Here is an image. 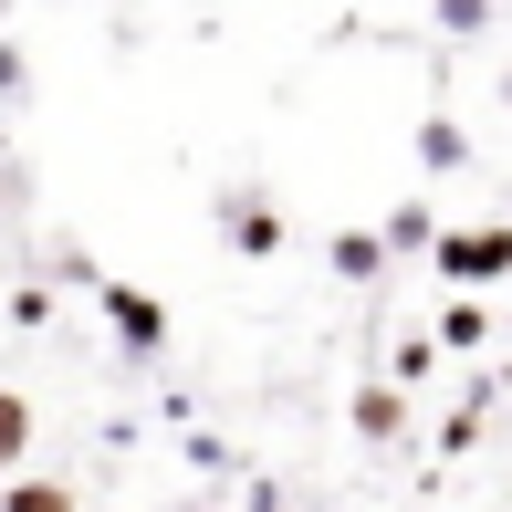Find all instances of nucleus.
I'll use <instances>...</instances> for the list:
<instances>
[{
	"label": "nucleus",
	"instance_id": "20e7f679",
	"mask_svg": "<svg viewBox=\"0 0 512 512\" xmlns=\"http://www.w3.org/2000/svg\"><path fill=\"white\" fill-rule=\"evenodd\" d=\"M21 450H32V398H21V387H0V481L21 471Z\"/></svg>",
	"mask_w": 512,
	"mask_h": 512
},
{
	"label": "nucleus",
	"instance_id": "9b49d317",
	"mask_svg": "<svg viewBox=\"0 0 512 512\" xmlns=\"http://www.w3.org/2000/svg\"><path fill=\"white\" fill-rule=\"evenodd\" d=\"M481 335H492V324H481V304H450V314H439V345H481Z\"/></svg>",
	"mask_w": 512,
	"mask_h": 512
},
{
	"label": "nucleus",
	"instance_id": "39448f33",
	"mask_svg": "<svg viewBox=\"0 0 512 512\" xmlns=\"http://www.w3.org/2000/svg\"><path fill=\"white\" fill-rule=\"evenodd\" d=\"M324 262H335L345 283H366V272L387 262V241H377V230H335V241H324Z\"/></svg>",
	"mask_w": 512,
	"mask_h": 512
},
{
	"label": "nucleus",
	"instance_id": "9d476101",
	"mask_svg": "<svg viewBox=\"0 0 512 512\" xmlns=\"http://www.w3.org/2000/svg\"><path fill=\"white\" fill-rule=\"evenodd\" d=\"M387 241H398V251H429V241H439V230H429V209H418V199H408V209H398V220H387Z\"/></svg>",
	"mask_w": 512,
	"mask_h": 512
},
{
	"label": "nucleus",
	"instance_id": "7ed1b4c3",
	"mask_svg": "<svg viewBox=\"0 0 512 512\" xmlns=\"http://www.w3.org/2000/svg\"><path fill=\"white\" fill-rule=\"evenodd\" d=\"M105 324L126 335V356H157V345H168V314H157V293H136V283H105Z\"/></svg>",
	"mask_w": 512,
	"mask_h": 512
},
{
	"label": "nucleus",
	"instance_id": "1a4fd4ad",
	"mask_svg": "<svg viewBox=\"0 0 512 512\" xmlns=\"http://www.w3.org/2000/svg\"><path fill=\"white\" fill-rule=\"evenodd\" d=\"M439 32H450V42H481V32H492V0H439Z\"/></svg>",
	"mask_w": 512,
	"mask_h": 512
},
{
	"label": "nucleus",
	"instance_id": "6e6552de",
	"mask_svg": "<svg viewBox=\"0 0 512 512\" xmlns=\"http://www.w3.org/2000/svg\"><path fill=\"white\" fill-rule=\"evenodd\" d=\"M0 512H84V502L63 492V481H21V471H11V492H0Z\"/></svg>",
	"mask_w": 512,
	"mask_h": 512
},
{
	"label": "nucleus",
	"instance_id": "f03ea898",
	"mask_svg": "<svg viewBox=\"0 0 512 512\" xmlns=\"http://www.w3.org/2000/svg\"><path fill=\"white\" fill-rule=\"evenodd\" d=\"M220 230L251 251V262H272V251H283V209H272L262 189H230V199H220Z\"/></svg>",
	"mask_w": 512,
	"mask_h": 512
},
{
	"label": "nucleus",
	"instance_id": "0eeeda50",
	"mask_svg": "<svg viewBox=\"0 0 512 512\" xmlns=\"http://www.w3.org/2000/svg\"><path fill=\"white\" fill-rule=\"evenodd\" d=\"M418 168H471V136H460L450 115H429V126H418Z\"/></svg>",
	"mask_w": 512,
	"mask_h": 512
},
{
	"label": "nucleus",
	"instance_id": "f257e3e1",
	"mask_svg": "<svg viewBox=\"0 0 512 512\" xmlns=\"http://www.w3.org/2000/svg\"><path fill=\"white\" fill-rule=\"evenodd\" d=\"M439 272H450V283L460 293H471V283H502V272H512V230H439Z\"/></svg>",
	"mask_w": 512,
	"mask_h": 512
},
{
	"label": "nucleus",
	"instance_id": "423d86ee",
	"mask_svg": "<svg viewBox=\"0 0 512 512\" xmlns=\"http://www.w3.org/2000/svg\"><path fill=\"white\" fill-rule=\"evenodd\" d=\"M356 429L366 439H398L408 429V398H398V387H356Z\"/></svg>",
	"mask_w": 512,
	"mask_h": 512
}]
</instances>
